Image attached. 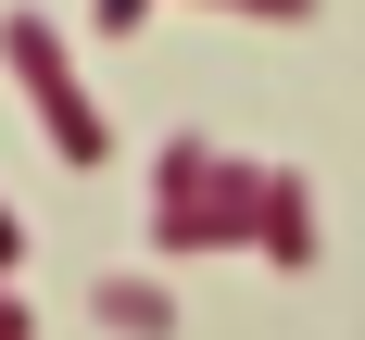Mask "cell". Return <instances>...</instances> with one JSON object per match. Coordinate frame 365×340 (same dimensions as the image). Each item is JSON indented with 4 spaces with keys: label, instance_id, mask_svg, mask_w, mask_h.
Instances as JSON below:
<instances>
[{
    "label": "cell",
    "instance_id": "1",
    "mask_svg": "<svg viewBox=\"0 0 365 340\" xmlns=\"http://www.w3.org/2000/svg\"><path fill=\"white\" fill-rule=\"evenodd\" d=\"M0 63H13V88L38 101V139L63 151L76 177H88V164H113V126H101V101L76 88V63H63V26H51V13H0Z\"/></svg>",
    "mask_w": 365,
    "mask_h": 340
},
{
    "label": "cell",
    "instance_id": "2",
    "mask_svg": "<svg viewBox=\"0 0 365 340\" xmlns=\"http://www.w3.org/2000/svg\"><path fill=\"white\" fill-rule=\"evenodd\" d=\"M151 252L164 264H189V252H264V164L227 151L215 177H202V202H151Z\"/></svg>",
    "mask_w": 365,
    "mask_h": 340
},
{
    "label": "cell",
    "instance_id": "3",
    "mask_svg": "<svg viewBox=\"0 0 365 340\" xmlns=\"http://www.w3.org/2000/svg\"><path fill=\"white\" fill-rule=\"evenodd\" d=\"M264 264H315V177L302 164H264Z\"/></svg>",
    "mask_w": 365,
    "mask_h": 340
},
{
    "label": "cell",
    "instance_id": "4",
    "mask_svg": "<svg viewBox=\"0 0 365 340\" xmlns=\"http://www.w3.org/2000/svg\"><path fill=\"white\" fill-rule=\"evenodd\" d=\"M88 302H101L113 340H177V290H164V277H101Z\"/></svg>",
    "mask_w": 365,
    "mask_h": 340
},
{
    "label": "cell",
    "instance_id": "5",
    "mask_svg": "<svg viewBox=\"0 0 365 340\" xmlns=\"http://www.w3.org/2000/svg\"><path fill=\"white\" fill-rule=\"evenodd\" d=\"M215 164H227L215 139H164V151H151V202H202V177H215Z\"/></svg>",
    "mask_w": 365,
    "mask_h": 340
},
{
    "label": "cell",
    "instance_id": "6",
    "mask_svg": "<svg viewBox=\"0 0 365 340\" xmlns=\"http://www.w3.org/2000/svg\"><path fill=\"white\" fill-rule=\"evenodd\" d=\"M88 26H101V38H139V26H151V0H88Z\"/></svg>",
    "mask_w": 365,
    "mask_h": 340
},
{
    "label": "cell",
    "instance_id": "7",
    "mask_svg": "<svg viewBox=\"0 0 365 340\" xmlns=\"http://www.w3.org/2000/svg\"><path fill=\"white\" fill-rule=\"evenodd\" d=\"M215 13H264V26H302L315 0H215Z\"/></svg>",
    "mask_w": 365,
    "mask_h": 340
},
{
    "label": "cell",
    "instance_id": "8",
    "mask_svg": "<svg viewBox=\"0 0 365 340\" xmlns=\"http://www.w3.org/2000/svg\"><path fill=\"white\" fill-rule=\"evenodd\" d=\"M13 264H26V227H13V202H0V277H13Z\"/></svg>",
    "mask_w": 365,
    "mask_h": 340
},
{
    "label": "cell",
    "instance_id": "9",
    "mask_svg": "<svg viewBox=\"0 0 365 340\" xmlns=\"http://www.w3.org/2000/svg\"><path fill=\"white\" fill-rule=\"evenodd\" d=\"M0 340H26V302H13V277H0Z\"/></svg>",
    "mask_w": 365,
    "mask_h": 340
}]
</instances>
